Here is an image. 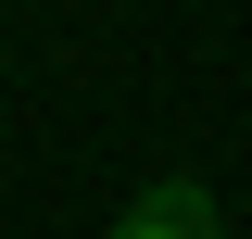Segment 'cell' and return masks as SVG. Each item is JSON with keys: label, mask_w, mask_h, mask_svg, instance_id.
Listing matches in <instances>:
<instances>
[{"label": "cell", "mask_w": 252, "mask_h": 239, "mask_svg": "<svg viewBox=\"0 0 252 239\" xmlns=\"http://www.w3.org/2000/svg\"><path fill=\"white\" fill-rule=\"evenodd\" d=\"M114 239H227V214H215L202 177H139L126 214H114Z\"/></svg>", "instance_id": "1"}]
</instances>
